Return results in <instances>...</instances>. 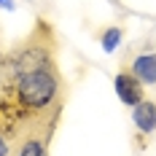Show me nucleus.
I'll list each match as a JSON object with an SVG mask.
<instances>
[{"mask_svg": "<svg viewBox=\"0 0 156 156\" xmlns=\"http://www.w3.org/2000/svg\"><path fill=\"white\" fill-rule=\"evenodd\" d=\"M16 102L30 113H48V110H62L65 100V81L57 70L54 59L41 62L35 67L19 70L14 83Z\"/></svg>", "mask_w": 156, "mask_h": 156, "instance_id": "obj_1", "label": "nucleus"}, {"mask_svg": "<svg viewBox=\"0 0 156 156\" xmlns=\"http://www.w3.org/2000/svg\"><path fill=\"white\" fill-rule=\"evenodd\" d=\"M57 119H59V110L30 113L11 143V156H48Z\"/></svg>", "mask_w": 156, "mask_h": 156, "instance_id": "obj_2", "label": "nucleus"}, {"mask_svg": "<svg viewBox=\"0 0 156 156\" xmlns=\"http://www.w3.org/2000/svg\"><path fill=\"white\" fill-rule=\"evenodd\" d=\"M124 70H129L132 76L140 81L143 86H156V51H143L135 54Z\"/></svg>", "mask_w": 156, "mask_h": 156, "instance_id": "obj_3", "label": "nucleus"}, {"mask_svg": "<svg viewBox=\"0 0 156 156\" xmlns=\"http://www.w3.org/2000/svg\"><path fill=\"white\" fill-rule=\"evenodd\" d=\"M116 92H119V100L124 102V105H137L145 100V89H143V83L137 78L132 76L129 70H121L119 76H116Z\"/></svg>", "mask_w": 156, "mask_h": 156, "instance_id": "obj_4", "label": "nucleus"}, {"mask_svg": "<svg viewBox=\"0 0 156 156\" xmlns=\"http://www.w3.org/2000/svg\"><path fill=\"white\" fill-rule=\"evenodd\" d=\"M132 121L140 129L143 135H151L156 132V102L154 100H143L132 108Z\"/></svg>", "mask_w": 156, "mask_h": 156, "instance_id": "obj_5", "label": "nucleus"}, {"mask_svg": "<svg viewBox=\"0 0 156 156\" xmlns=\"http://www.w3.org/2000/svg\"><path fill=\"white\" fill-rule=\"evenodd\" d=\"M121 38H124L121 27H108V30L100 35V43H102V48H105V51H116V48H119V43H121Z\"/></svg>", "mask_w": 156, "mask_h": 156, "instance_id": "obj_6", "label": "nucleus"}, {"mask_svg": "<svg viewBox=\"0 0 156 156\" xmlns=\"http://www.w3.org/2000/svg\"><path fill=\"white\" fill-rule=\"evenodd\" d=\"M0 156H11V143L0 135Z\"/></svg>", "mask_w": 156, "mask_h": 156, "instance_id": "obj_7", "label": "nucleus"}]
</instances>
